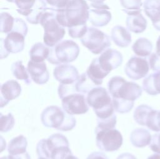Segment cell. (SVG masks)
<instances>
[{
    "instance_id": "1",
    "label": "cell",
    "mask_w": 160,
    "mask_h": 159,
    "mask_svg": "<svg viewBox=\"0 0 160 159\" xmlns=\"http://www.w3.org/2000/svg\"><path fill=\"white\" fill-rule=\"evenodd\" d=\"M108 88L112 97L114 110L121 113H128L134 106V102L142 94V88L138 84L128 82L120 76L112 77Z\"/></svg>"
},
{
    "instance_id": "2",
    "label": "cell",
    "mask_w": 160,
    "mask_h": 159,
    "mask_svg": "<svg viewBox=\"0 0 160 159\" xmlns=\"http://www.w3.org/2000/svg\"><path fill=\"white\" fill-rule=\"evenodd\" d=\"M89 10L85 0H70L65 7L56 10V17L62 26L72 28L86 24Z\"/></svg>"
},
{
    "instance_id": "3",
    "label": "cell",
    "mask_w": 160,
    "mask_h": 159,
    "mask_svg": "<svg viewBox=\"0 0 160 159\" xmlns=\"http://www.w3.org/2000/svg\"><path fill=\"white\" fill-rule=\"evenodd\" d=\"M36 152L39 158L46 159H65L72 154L67 138L60 133L41 140L36 145Z\"/></svg>"
},
{
    "instance_id": "4",
    "label": "cell",
    "mask_w": 160,
    "mask_h": 159,
    "mask_svg": "<svg viewBox=\"0 0 160 159\" xmlns=\"http://www.w3.org/2000/svg\"><path fill=\"white\" fill-rule=\"evenodd\" d=\"M41 120L45 127L61 131L71 130L76 125V120L72 115L55 105L46 107L41 115Z\"/></svg>"
},
{
    "instance_id": "5",
    "label": "cell",
    "mask_w": 160,
    "mask_h": 159,
    "mask_svg": "<svg viewBox=\"0 0 160 159\" xmlns=\"http://www.w3.org/2000/svg\"><path fill=\"white\" fill-rule=\"evenodd\" d=\"M86 99L89 106L93 108L98 118H106L114 113L112 100L105 88H93L88 92Z\"/></svg>"
},
{
    "instance_id": "6",
    "label": "cell",
    "mask_w": 160,
    "mask_h": 159,
    "mask_svg": "<svg viewBox=\"0 0 160 159\" xmlns=\"http://www.w3.org/2000/svg\"><path fill=\"white\" fill-rule=\"evenodd\" d=\"M44 28V43L48 47H54L61 42L65 35V29L56 19V13L46 11L39 23Z\"/></svg>"
},
{
    "instance_id": "7",
    "label": "cell",
    "mask_w": 160,
    "mask_h": 159,
    "mask_svg": "<svg viewBox=\"0 0 160 159\" xmlns=\"http://www.w3.org/2000/svg\"><path fill=\"white\" fill-rule=\"evenodd\" d=\"M79 47L71 40H64L50 49L47 60L52 64H68L73 62L78 57Z\"/></svg>"
},
{
    "instance_id": "8",
    "label": "cell",
    "mask_w": 160,
    "mask_h": 159,
    "mask_svg": "<svg viewBox=\"0 0 160 159\" xmlns=\"http://www.w3.org/2000/svg\"><path fill=\"white\" fill-rule=\"evenodd\" d=\"M81 41L84 47L94 54L104 52L111 46L109 37L104 32L92 27L88 28Z\"/></svg>"
},
{
    "instance_id": "9",
    "label": "cell",
    "mask_w": 160,
    "mask_h": 159,
    "mask_svg": "<svg viewBox=\"0 0 160 159\" xmlns=\"http://www.w3.org/2000/svg\"><path fill=\"white\" fill-rule=\"evenodd\" d=\"M96 145L99 149L104 152L118 150L122 144V136L116 129H107L95 131Z\"/></svg>"
},
{
    "instance_id": "10",
    "label": "cell",
    "mask_w": 160,
    "mask_h": 159,
    "mask_svg": "<svg viewBox=\"0 0 160 159\" xmlns=\"http://www.w3.org/2000/svg\"><path fill=\"white\" fill-rule=\"evenodd\" d=\"M61 100L63 109L70 115L83 114L89 110L85 94L74 92L67 95Z\"/></svg>"
},
{
    "instance_id": "11",
    "label": "cell",
    "mask_w": 160,
    "mask_h": 159,
    "mask_svg": "<svg viewBox=\"0 0 160 159\" xmlns=\"http://www.w3.org/2000/svg\"><path fill=\"white\" fill-rule=\"evenodd\" d=\"M25 35L22 33L12 30L5 39H1V59L6 58L9 53H18L24 47Z\"/></svg>"
},
{
    "instance_id": "12",
    "label": "cell",
    "mask_w": 160,
    "mask_h": 159,
    "mask_svg": "<svg viewBox=\"0 0 160 159\" xmlns=\"http://www.w3.org/2000/svg\"><path fill=\"white\" fill-rule=\"evenodd\" d=\"M149 70V66L146 59L137 56L131 57L124 67L126 75L135 80L144 77Z\"/></svg>"
},
{
    "instance_id": "13",
    "label": "cell",
    "mask_w": 160,
    "mask_h": 159,
    "mask_svg": "<svg viewBox=\"0 0 160 159\" xmlns=\"http://www.w3.org/2000/svg\"><path fill=\"white\" fill-rule=\"evenodd\" d=\"M98 62L101 68L108 74L118 68L122 62V55L119 51L113 49H107L99 57Z\"/></svg>"
},
{
    "instance_id": "14",
    "label": "cell",
    "mask_w": 160,
    "mask_h": 159,
    "mask_svg": "<svg viewBox=\"0 0 160 159\" xmlns=\"http://www.w3.org/2000/svg\"><path fill=\"white\" fill-rule=\"evenodd\" d=\"M53 75L60 84L66 85L75 83L79 77L77 69L67 64H60L56 67L53 70Z\"/></svg>"
},
{
    "instance_id": "15",
    "label": "cell",
    "mask_w": 160,
    "mask_h": 159,
    "mask_svg": "<svg viewBox=\"0 0 160 159\" xmlns=\"http://www.w3.org/2000/svg\"><path fill=\"white\" fill-rule=\"evenodd\" d=\"M27 69L31 79L38 84H46L49 79V72L44 62H38L31 60L28 62Z\"/></svg>"
},
{
    "instance_id": "16",
    "label": "cell",
    "mask_w": 160,
    "mask_h": 159,
    "mask_svg": "<svg viewBox=\"0 0 160 159\" xmlns=\"http://www.w3.org/2000/svg\"><path fill=\"white\" fill-rule=\"evenodd\" d=\"M21 85L14 80H9L2 84L1 86V107L2 108L6 105L9 100L16 99L21 94Z\"/></svg>"
},
{
    "instance_id": "17",
    "label": "cell",
    "mask_w": 160,
    "mask_h": 159,
    "mask_svg": "<svg viewBox=\"0 0 160 159\" xmlns=\"http://www.w3.org/2000/svg\"><path fill=\"white\" fill-rule=\"evenodd\" d=\"M143 8L146 16L151 19L154 27L160 31V0H145Z\"/></svg>"
},
{
    "instance_id": "18",
    "label": "cell",
    "mask_w": 160,
    "mask_h": 159,
    "mask_svg": "<svg viewBox=\"0 0 160 159\" xmlns=\"http://www.w3.org/2000/svg\"><path fill=\"white\" fill-rule=\"evenodd\" d=\"M111 19V14L108 9L91 7L89 10L88 20L94 26H104L110 22Z\"/></svg>"
},
{
    "instance_id": "19",
    "label": "cell",
    "mask_w": 160,
    "mask_h": 159,
    "mask_svg": "<svg viewBox=\"0 0 160 159\" xmlns=\"http://www.w3.org/2000/svg\"><path fill=\"white\" fill-rule=\"evenodd\" d=\"M111 37L114 43L120 47H126L131 42V35L129 31L119 25L112 28Z\"/></svg>"
},
{
    "instance_id": "20",
    "label": "cell",
    "mask_w": 160,
    "mask_h": 159,
    "mask_svg": "<svg viewBox=\"0 0 160 159\" xmlns=\"http://www.w3.org/2000/svg\"><path fill=\"white\" fill-rule=\"evenodd\" d=\"M126 24L128 30L136 34L144 32L147 27V21L141 12L128 15Z\"/></svg>"
},
{
    "instance_id": "21",
    "label": "cell",
    "mask_w": 160,
    "mask_h": 159,
    "mask_svg": "<svg viewBox=\"0 0 160 159\" xmlns=\"http://www.w3.org/2000/svg\"><path fill=\"white\" fill-rule=\"evenodd\" d=\"M151 138L150 132L142 128L134 129L130 135V141L132 145L138 148H142L150 144Z\"/></svg>"
},
{
    "instance_id": "22",
    "label": "cell",
    "mask_w": 160,
    "mask_h": 159,
    "mask_svg": "<svg viewBox=\"0 0 160 159\" xmlns=\"http://www.w3.org/2000/svg\"><path fill=\"white\" fill-rule=\"evenodd\" d=\"M142 89L148 94L156 95L160 94V71L149 74L142 81Z\"/></svg>"
},
{
    "instance_id": "23",
    "label": "cell",
    "mask_w": 160,
    "mask_h": 159,
    "mask_svg": "<svg viewBox=\"0 0 160 159\" xmlns=\"http://www.w3.org/2000/svg\"><path fill=\"white\" fill-rule=\"evenodd\" d=\"M86 74L89 78L96 85H100L102 84V79L108 74L100 66L98 58L94 59L88 67Z\"/></svg>"
},
{
    "instance_id": "24",
    "label": "cell",
    "mask_w": 160,
    "mask_h": 159,
    "mask_svg": "<svg viewBox=\"0 0 160 159\" xmlns=\"http://www.w3.org/2000/svg\"><path fill=\"white\" fill-rule=\"evenodd\" d=\"M48 9L44 0H36L30 13L26 16V19L31 24H39L41 17Z\"/></svg>"
},
{
    "instance_id": "25",
    "label": "cell",
    "mask_w": 160,
    "mask_h": 159,
    "mask_svg": "<svg viewBox=\"0 0 160 159\" xmlns=\"http://www.w3.org/2000/svg\"><path fill=\"white\" fill-rule=\"evenodd\" d=\"M152 42L145 37L138 39L132 46L134 54L140 57L149 56L152 50Z\"/></svg>"
},
{
    "instance_id": "26",
    "label": "cell",
    "mask_w": 160,
    "mask_h": 159,
    "mask_svg": "<svg viewBox=\"0 0 160 159\" xmlns=\"http://www.w3.org/2000/svg\"><path fill=\"white\" fill-rule=\"evenodd\" d=\"M50 52V49L46 45L38 42L34 44L29 51V56L31 60L34 62H43L48 59Z\"/></svg>"
},
{
    "instance_id": "27",
    "label": "cell",
    "mask_w": 160,
    "mask_h": 159,
    "mask_svg": "<svg viewBox=\"0 0 160 159\" xmlns=\"http://www.w3.org/2000/svg\"><path fill=\"white\" fill-rule=\"evenodd\" d=\"M28 142L26 138L20 135L12 138L9 143L8 151L9 155H17L26 152Z\"/></svg>"
},
{
    "instance_id": "28",
    "label": "cell",
    "mask_w": 160,
    "mask_h": 159,
    "mask_svg": "<svg viewBox=\"0 0 160 159\" xmlns=\"http://www.w3.org/2000/svg\"><path fill=\"white\" fill-rule=\"evenodd\" d=\"M11 72L13 75L19 80H23L26 85H30L31 80L29 78L28 69L25 68L21 60H18L11 65Z\"/></svg>"
},
{
    "instance_id": "29",
    "label": "cell",
    "mask_w": 160,
    "mask_h": 159,
    "mask_svg": "<svg viewBox=\"0 0 160 159\" xmlns=\"http://www.w3.org/2000/svg\"><path fill=\"white\" fill-rule=\"evenodd\" d=\"M152 109L151 107L146 104H142L137 107L133 114L136 122L140 125L146 126L150 112Z\"/></svg>"
},
{
    "instance_id": "30",
    "label": "cell",
    "mask_w": 160,
    "mask_h": 159,
    "mask_svg": "<svg viewBox=\"0 0 160 159\" xmlns=\"http://www.w3.org/2000/svg\"><path fill=\"white\" fill-rule=\"evenodd\" d=\"M76 86L78 92L85 95L88 94L91 89L96 87V85L89 78L86 72L79 75L78 80L76 82Z\"/></svg>"
},
{
    "instance_id": "31",
    "label": "cell",
    "mask_w": 160,
    "mask_h": 159,
    "mask_svg": "<svg viewBox=\"0 0 160 159\" xmlns=\"http://www.w3.org/2000/svg\"><path fill=\"white\" fill-rule=\"evenodd\" d=\"M120 3L128 15L141 12V0H120Z\"/></svg>"
},
{
    "instance_id": "32",
    "label": "cell",
    "mask_w": 160,
    "mask_h": 159,
    "mask_svg": "<svg viewBox=\"0 0 160 159\" xmlns=\"http://www.w3.org/2000/svg\"><path fill=\"white\" fill-rule=\"evenodd\" d=\"M15 19L8 12L1 13L0 31L3 33L10 32L13 28Z\"/></svg>"
},
{
    "instance_id": "33",
    "label": "cell",
    "mask_w": 160,
    "mask_h": 159,
    "mask_svg": "<svg viewBox=\"0 0 160 159\" xmlns=\"http://www.w3.org/2000/svg\"><path fill=\"white\" fill-rule=\"evenodd\" d=\"M98 126L95 129V131L101 130L112 129L116 125V115L114 113L112 116L106 118H98Z\"/></svg>"
},
{
    "instance_id": "34",
    "label": "cell",
    "mask_w": 160,
    "mask_h": 159,
    "mask_svg": "<svg viewBox=\"0 0 160 159\" xmlns=\"http://www.w3.org/2000/svg\"><path fill=\"white\" fill-rule=\"evenodd\" d=\"M36 0H15V4L18 9L17 11L21 15L28 16Z\"/></svg>"
},
{
    "instance_id": "35",
    "label": "cell",
    "mask_w": 160,
    "mask_h": 159,
    "mask_svg": "<svg viewBox=\"0 0 160 159\" xmlns=\"http://www.w3.org/2000/svg\"><path fill=\"white\" fill-rule=\"evenodd\" d=\"M1 115V132H7L11 130L14 125V118L12 113H9L6 115Z\"/></svg>"
},
{
    "instance_id": "36",
    "label": "cell",
    "mask_w": 160,
    "mask_h": 159,
    "mask_svg": "<svg viewBox=\"0 0 160 159\" xmlns=\"http://www.w3.org/2000/svg\"><path fill=\"white\" fill-rule=\"evenodd\" d=\"M147 127L154 132H160V110L152 111Z\"/></svg>"
},
{
    "instance_id": "37",
    "label": "cell",
    "mask_w": 160,
    "mask_h": 159,
    "mask_svg": "<svg viewBox=\"0 0 160 159\" xmlns=\"http://www.w3.org/2000/svg\"><path fill=\"white\" fill-rule=\"evenodd\" d=\"M87 24L68 28V33L72 38H81L87 32Z\"/></svg>"
},
{
    "instance_id": "38",
    "label": "cell",
    "mask_w": 160,
    "mask_h": 159,
    "mask_svg": "<svg viewBox=\"0 0 160 159\" xmlns=\"http://www.w3.org/2000/svg\"><path fill=\"white\" fill-rule=\"evenodd\" d=\"M149 64L151 70L160 71V55L156 52L151 54L149 57Z\"/></svg>"
},
{
    "instance_id": "39",
    "label": "cell",
    "mask_w": 160,
    "mask_h": 159,
    "mask_svg": "<svg viewBox=\"0 0 160 159\" xmlns=\"http://www.w3.org/2000/svg\"><path fill=\"white\" fill-rule=\"evenodd\" d=\"M12 30L19 31L24 34L25 36H26L28 32V27L26 24L22 19L16 18Z\"/></svg>"
},
{
    "instance_id": "40",
    "label": "cell",
    "mask_w": 160,
    "mask_h": 159,
    "mask_svg": "<svg viewBox=\"0 0 160 159\" xmlns=\"http://www.w3.org/2000/svg\"><path fill=\"white\" fill-rule=\"evenodd\" d=\"M149 148L152 151L160 154V133L152 135Z\"/></svg>"
},
{
    "instance_id": "41",
    "label": "cell",
    "mask_w": 160,
    "mask_h": 159,
    "mask_svg": "<svg viewBox=\"0 0 160 159\" xmlns=\"http://www.w3.org/2000/svg\"><path fill=\"white\" fill-rule=\"evenodd\" d=\"M69 1L70 0H45L48 4L56 7L58 9H61L65 7Z\"/></svg>"
},
{
    "instance_id": "42",
    "label": "cell",
    "mask_w": 160,
    "mask_h": 159,
    "mask_svg": "<svg viewBox=\"0 0 160 159\" xmlns=\"http://www.w3.org/2000/svg\"><path fill=\"white\" fill-rule=\"evenodd\" d=\"M86 159H108L106 155L102 152H94L88 155Z\"/></svg>"
},
{
    "instance_id": "43",
    "label": "cell",
    "mask_w": 160,
    "mask_h": 159,
    "mask_svg": "<svg viewBox=\"0 0 160 159\" xmlns=\"http://www.w3.org/2000/svg\"><path fill=\"white\" fill-rule=\"evenodd\" d=\"M9 159H31V157L28 152L17 155H9Z\"/></svg>"
},
{
    "instance_id": "44",
    "label": "cell",
    "mask_w": 160,
    "mask_h": 159,
    "mask_svg": "<svg viewBox=\"0 0 160 159\" xmlns=\"http://www.w3.org/2000/svg\"><path fill=\"white\" fill-rule=\"evenodd\" d=\"M117 159H137L136 157L131 153H124L118 156Z\"/></svg>"
},
{
    "instance_id": "45",
    "label": "cell",
    "mask_w": 160,
    "mask_h": 159,
    "mask_svg": "<svg viewBox=\"0 0 160 159\" xmlns=\"http://www.w3.org/2000/svg\"><path fill=\"white\" fill-rule=\"evenodd\" d=\"M156 53L160 55V36L158 38V40L156 41Z\"/></svg>"
},
{
    "instance_id": "46",
    "label": "cell",
    "mask_w": 160,
    "mask_h": 159,
    "mask_svg": "<svg viewBox=\"0 0 160 159\" xmlns=\"http://www.w3.org/2000/svg\"><path fill=\"white\" fill-rule=\"evenodd\" d=\"M147 159H160V155L157 153H154L147 158Z\"/></svg>"
},
{
    "instance_id": "47",
    "label": "cell",
    "mask_w": 160,
    "mask_h": 159,
    "mask_svg": "<svg viewBox=\"0 0 160 159\" xmlns=\"http://www.w3.org/2000/svg\"><path fill=\"white\" fill-rule=\"evenodd\" d=\"M65 159H79V158L75 156H73L72 154H71V155H69L68 157H67Z\"/></svg>"
},
{
    "instance_id": "48",
    "label": "cell",
    "mask_w": 160,
    "mask_h": 159,
    "mask_svg": "<svg viewBox=\"0 0 160 159\" xmlns=\"http://www.w3.org/2000/svg\"><path fill=\"white\" fill-rule=\"evenodd\" d=\"M89 1L92 2H96V3H101L103 2L104 0H89Z\"/></svg>"
},
{
    "instance_id": "49",
    "label": "cell",
    "mask_w": 160,
    "mask_h": 159,
    "mask_svg": "<svg viewBox=\"0 0 160 159\" xmlns=\"http://www.w3.org/2000/svg\"><path fill=\"white\" fill-rule=\"evenodd\" d=\"M6 1L9 2H15V0H6Z\"/></svg>"
},
{
    "instance_id": "50",
    "label": "cell",
    "mask_w": 160,
    "mask_h": 159,
    "mask_svg": "<svg viewBox=\"0 0 160 159\" xmlns=\"http://www.w3.org/2000/svg\"><path fill=\"white\" fill-rule=\"evenodd\" d=\"M1 159H9V157L8 156H6V157H2L1 158Z\"/></svg>"
}]
</instances>
